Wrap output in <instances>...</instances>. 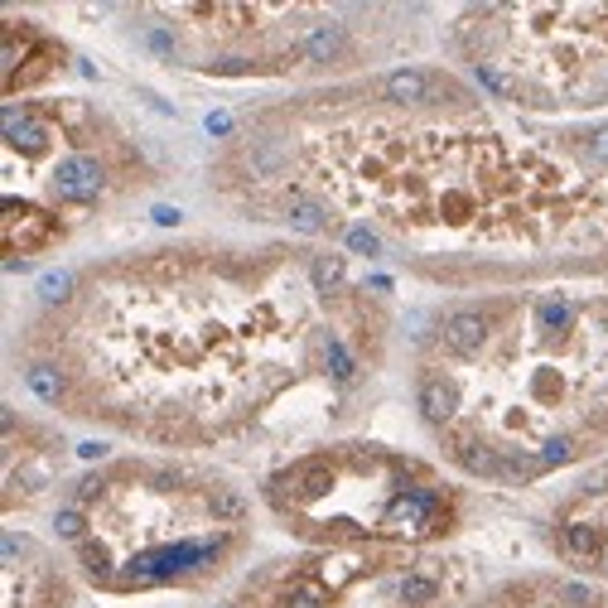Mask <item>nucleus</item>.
<instances>
[{
	"label": "nucleus",
	"mask_w": 608,
	"mask_h": 608,
	"mask_svg": "<svg viewBox=\"0 0 608 608\" xmlns=\"http://www.w3.org/2000/svg\"><path fill=\"white\" fill-rule=\"evenodd\" d=\"M218 208L449 295L608 280V121H541L449 63L242 107L208 155Z\"/></svg>",
	"instance_id": "nucleus-1"
},
{
	"label": "nucleus",
	"mask_w": 608,
	"mask_h": 608,
	"mask_svg": "<svg viewBox=\"0 0 608 608\" xmlns=\"http://www.w3.org/2000/svg\"><path fill=\"white\" fill-rule=\"evenodd\" d=\"M396 309L300 237H174L87 261L10 343L29 396L155 454L256 444L290 406L348 420Z\"/></svg>",
	"instance_id": "nucleus-2"
},
{
	"label": "nucleus",
	"mask_w": 608,
	"mask_h": 608,
	"mask_svg": "<svg viewBox=\"0 0 608 608\" xmlns=\"http://www.w3.org/2000/svg\"><path fill=\"white\" fill-rule=\"evenodd\" d=\"M415 420L459 478L536 488L608 459V285L440 304L411 348Z\"/></svg>",
	"instance_id": "nucleus-3"
},
{
	"label": "nucleus",
	"mask_w": 608,
	"mask_h": 608,
	"mask_svg": "<svg viewBox=\"0 0 608 608\" xmlns=\"http://www.w3.org/2000/svg\"><path fill=\"white\" fill-rule=\"evenodd\" d=\"M78 580L107 599L203 594L256 541L251 498L184 454H121L78 478L63 507Z\"/></svg>",
	"instance_id": "nucleus-4"
},
{
	"label": "nucleus",
	"mask_w": 608,
	"mask_h": 608,
	"mask_svg": "<svg viewBox=\"0 0 608 608\" xmlns=\"http://www.w3.org/2000/svg\"><path fill=\"white\" fill-rule=\"evenodd\" d=\"M131 39L165 68L222 83H304L329 87L387 63L411 39L401 5H136L126 10Z\"/></svg>",
	"instance_id": "nucleus-5"
},
{
	"label": "nucleus",
	"mask_w": 608,
	"mask_h": 608,
	"mask_svg": "<svg viewBox=\"0 0 608 608\" xmlns=\"http://www.w3.org/2000/svg\"><path fill=\"white\" fill-rule=\"evenodd\" d=\"M155 189V165L121 116L87 97L5 102L0 251L10 266L68 247L83 227Z\"/></svg>",
	"instance_id": "nucleus-6"
},
{
	"label": "nucleus",
	"mask_w": 608,
	"mask_h": 608,
	"mask_svg": "<svg viewBox=\"0 0 608 608\" xmlns=\"http://www.w3.org/2000/svg\"><path fill=\"white\" fill-rule=\"evenodd\" d=\"M261 502L309 551H444L469 522L454 473L382 440L309 444L261 478Z\"/></svg>",
	"instance_id": "nucleus-7"
},
{
	"label": "nucleus",
	"mask_w": 608,
	"mask_h": 608,
	"mask_svg": "<svg viewBox=\"0 0 608 608\" xmlns=\"http://www.w3.org/2000/svg\"><path fill=\"white\" fill-rule=\"evenodd\" d=\"M444 49L478 92L522 116L584 121L608 111V5H459Z\"/></svg>",
	"instance_id": "nucleus-8"
},
{
	"label": "nucleus",
	"mask_w": 608,
	"mask_h": 608,
	"mask_svg": "<svg viewBox=\"0 0 608 608\" xmlns=\"http://www.w3.org/2000/svg\"><path fill=\"white\" fill-rule=\"evenodd\" d=\"M469 570L444 551H304L271 560L237 608H459Z\"/></svg>",
	"instance_id": "nucleus-9"
},
{
	"label": "nucleus",
	"mask_w": 608,
	"mask_h": 608,
	"mask_svg": "<svg viewBox=\"0 0 608 608\" xmlns=\"http://www.w3.org/2000/svg\"><path fill=\"white\" fill-rule=\"evenodd\" d=\"M546 536H551L555 560L570 575H584V580L608 589V459L594 464L555 502Z\"/></svg>",
	"instance_id": "nucleus-10"
},
{
	"label": "nucleus",
	"mask_w": 608,
	"mask_h": 608,
	"mask_svg": "<svg viewBox=\"0 0 608 608\" xmlns=\"http://www.w3.org/2000/svg\"><path fill=\"white\" fill-rule=\"evenodd\" d=\"M0 599L5 608H78V570L49 541L10 526L0 555Z\"/></svg>",
	"instance_id": "nucleus-11"
},
{
	"label": "nucleus",
	"mask_w": 608,
	"mask_h": 608,
	"mask_svg": "<svg viewBox=\"0 0 608 608\" xmlns=\"http://www.w3.org/2000/svg\"><path fill=\"white\" fill-rule=\"evenodd\" d=\"M63 473V440L49 425L5 406V517L29 512L39 498H49Z\"/></svg>",
	"instance_id": "nucleus-12"
},
{
	"label": "nucleus",
	"mask_w": 608,
	"mask_h": 608,
	"mask_svg": "<svg viewBox=\"0 0 608 608\" xmlns=\"http://www.w3.org/2000/svg\"><path fill=\"white\" fill-rule=\"evenodd\" d=\"M0 87H5V102H25L39 97L49 83H58L68 73V44L58 39L49 25L29 20L5 10V29H0Z\"/></svg>",
	"instance_id": "nucleus-13"
},
{
	"label": "nucleus",
	"mask_w": 608,
	"mask_h": 608,
	"mask_svg": "<svg viewBox=\"0 0 608 608\" xmlns=\"http://www.w3.org/2000/svg\"><path fill=\"white\" fill-rule=\"evenodd\" d=\"M459 608H608V589L570 570H522L469 594Z\"/></svg>",
	"instance_id": "nucleus-14"
}]
</instances>
